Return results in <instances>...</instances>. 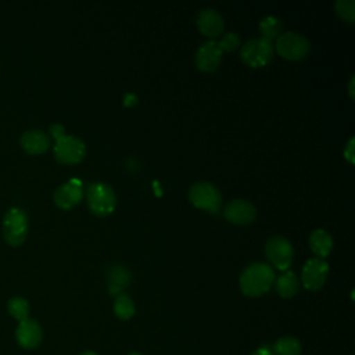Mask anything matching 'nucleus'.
Here are the masks:
<instances>
[{
  "label": "nucleus",
  "instance_id": "nucleus-1",
  "mask_svg": "<svg viewBox=\"0 0 355 355\" xmlns=\"http://www.w3.org/2000/svg\"><path fill=\"white\" fill-rule=\"evenodd\" d=\"M275 270L265 262L248 265L240 276V290L247 297H259L269 291L275 282Z\"/></svg>",
  "mask_w": 355,
  "mask_h": 355
},
{
  "label": "nucleus",
  "instance_id": "nucleus-2",
  "mask_svg": "<svg viewBox=\"0 0 355 355\" xmlns=\"http://www.w3.org/2000/svg\"><path fill=\"white\" fill-rule=\"evenodd\" d=\"M86 201L89 209L97 216H107L116 207V197L112 187L104 182H92L86 187Z\"/></svg>",
  "mask_w": 355,
  "mask_h": 355
},
{
  "label": "nucleus",
  "instance_id": "nucleus-3",
  "mask_svg": "<svg viewBox=\"0 0 355 355\" xmlns=\"http://www.w3.org/2000/svg\"><path fill=\"white\" fill-rule=\"evenodd\" d=\"M190 202L207 212L218 214L222 207V193L211 182H196L189 189Z\"/></svg>",
  "mask_w": 355,
  "mask_h": 355
},
{
  "label": "nucleus",
  "instance_id": "nucleus-4",
  "mask_svg": "<svg viewBox=\"0 0 355 355\" xmlns=\"http://www.w3.org/2000/svg\"><path fill=\"white\" fill-rule=\"evenodd\" d=\"M273 44L262 37L247 40L241 50L240 58L250 68H262L266 67L273 58Z\"/></svg>",
  "mask_w": 355,
  "mask_h": 355
},
{
  "label": "nucleus",
  "instance_id": "nucleus-5",
  "mask_svg": "<svg viewBox=\"0 0 355 355\" xmlns=\"http://www.w3.org/2000/svg\"><path fill=\"white\" fill-rule=\"evenodd\" d=\"M273 49L286 60L300 61L308 55L311 44L304 35L297 32H286L276 39Z\"/></svg>",
  "mask_w": 355,
  "mask_h": 355
},
{
  "label": "nucleus",
  "instance_id": "nucleus-6",
  "mask_svg": "<svg viewBox=\"0 0 355 355\" xmlns=\"http://www.w3.org/2000/svg\"><path fill=\"white\" fill-rule=\"evenodd\" d=\"M28 234V216L21 208H10L3 218V237L10 245H19Z\"/></svg>",
  "mask_w": 355,
  "mask_h": 355
},
{
  "label": "nucleus",
  "instance_id": "nucleus-7",
  "mask_svg": "<svg viewBox=\"0 0 355 355\" xmlns=\"http://www.w3.org/2000/svg\"><path fill=\"white\" fill-rule=\"evenodd\" d=\"M54 155L61 164H78L86 155V146L79 137L62 133L55 137Z\"/></svg>",
  "mask_w": 355,
  "mask_h": 355
},
{
  "label": "nucleus",
  "instance_id": "nucleus-8",
  "mask_svg": "<svg viewBox=\"0 0 355 355\" xmlns=\"http://www.w3.org/2000/svg\"><path fill=\"white\" fill-rule=\"evenodd\" d=\"M265 255L275 268L286 272L293 262L294 250L287 239L282 236H272L265 244Z\"/></svg>",
  "mask_w": 355,
  "mask_h": 355
},
{
  "label": "nucleus",
  "instance_id": "nucleus-9",
  "mask_svg": "<svg viewBox=\"0 0 355 355\" xmlns=\"http://www.w3.org/2000/svg\"><path fill=\"white\" fill-rule=\"evenodd\" d=\"M329 275V263L322 258L308 259L301 272V283L309 291L320 290Z\"/></svg>",
  "mask_w": 355,
  "mask_h": 355
},
{
  "label": "nucleus",
  "instance_id": "nucleus-10",
  "mask_svg": "<svg viewBox=\"0 0 355 355\" xmlns=\"http://www.w3.org/2000/svg\"><path fill=\"white\" fill-rule=\"evenodd\" d=\"M223 215L226 220L230 222L232 225L244 226V225H250L255 219L257 209L252 202L243 198H236L226 204L223 209Z\"/></svg>",
  "mask_w": 355,
  "mask_h": 355
},
{
  "label": "nucleus",
  "instance_id": "nucleus-11",
  "mask_svg": "<svg viewBox=\"0 0 355 355\" xmlns=\"http://www.w3.org/2000/svg\"><path fill=\"white\" fill-rule=\"evenodd\" d=\"M83 198V186L78 179H71L61 184L54 193V202L61 209H71Z\"/></svg>",
  "mask_w": 355,
  "mask_h": 355
},
{
  "label": "nucleus",
  "instance_id": "nucleus-12",
  "mask_svg": "<svg viewBox=\"0 0 355 355\" xmlns=\"http://www.w3.org/2000/svg\"><path fill=\"white\" fill-rule=\"evenodd\" d=\"M222 50L214 40L202 43L196 53V65L200 71L214 72L219 68L222 61Z\"/></svg>",
  "mask_w": 355,
  "mask_h": 355
},
{
  "label": "nucleus",
  "instance_id": "nucleus-13",
  "mask_svg": "<svg viewBox=\"0 0 355 355\" xmlns=\"http://www.w3.org/2000/svg\"><path fill=\"white\" fill-rule=\"evenodd\" d=\"M42 337H43V333H42L40 324L31 318L19 322L15 330L17 343L25 349L36 348L40 344Z\"/></svg>",
  "mask_w": 355,
  "mask_h": 355
},
{
  "label": "nucleus",
  "instance_id": "nucleus-14",
  "mask_svg": "<svg viewBox=\"0 0 355 355\" xmlns=\"http://www.w3.org/2000/svg\"><path fill=\"white\" fill-rule=\"evenodd\" d=\"M197 28L208 37H218L222 35L225 24L222 15L214 8H204L197 15Z\"/></svg>",
  "mask_w": 355,
  "mask_h": 355
},
{
  "label": "nucleus",
  "instance_id": "nucleus-15",
  "mask_svg": "<svg viewBox=\"0 0 355 355\" xmlns=\"http://www.w3.org/2000/svg\"><path fill=\"white\" fill-rule=\"evenodd\" d=\"M21 146L28 154H43L50 147V136L40 129H31L22 133Z\"/></svg>",
  "mask_w": 355,
  "mask_h": 355
},
{
  "label": "nucleus",
  "instance_id": "nucleus-16",
  "mask_svg": "<svg viewBox=\"0 0 355 355\" xmlns=\"http://www.w3.org/2000/svg\"><path fill=\"white\" fill-rule=\"evenodd\" d=\"M107 282H108V293L110 295H119L122 294L123 288L130 282L129 270L122 265H114L107 272Z\"/></svg>",
  "mask_w": 355,
  "mask_h": 355
},
{
  "label": "nucleus",
  "instance_id": "nucleus-17",
  "mask_svg": "<svg viewBox=\"0 0 355 355\" xmlns=\"http://www.w3.org/2000/svg\"><path fill=\"white\" fill-rule=\"evenodd\" d=\"M309 247H311L312 252L316 255V258L324 259L333 248V237L330 236V233L327 230L316 229L311 233Z\"/></svg>",
  "mask_w": 355,
  "mask_h": 355
},
{
  "label": "nucleus",
  "instance_id": "nucleus-18",
  "mask_svg": "<svg viewBox=\"0 0 355 355\" xmlns=\"http://www.w3.org/2000/svg\"><path fill=\"white\" fill-rule=\"evenodd\" d=\"M275 286H276V291L280 297L291 298L300 290V280H298V276L293 270H286L276 279Z\"/></svg>",
  "mask_w": 355,
  "mask_h": 355
},
{
  "label": "nucleus",
  "instance_id": "nucleus-19",
  "mask_svg": "<svg viewBox=\"0 0 355 355\" xmlns=\"http://www.w3.org/2000/svg\"><path fill=\"white\" fill-rule=\"evenodd\" d=\"M273 355H300L301 354V343L291 336H286L279 338L272 347Z\"/></svg>",
  "mask_w": 355,
  "mask_h": 355
},
{
  "label": "nucleus",
  "instance_id": "nucleus-20",
  "mask_svg": "<svg viewBox=\"0 0 355 355\" xmlns=\"http://www.w3.org/2000/svg\"><path fill=\"white\" fill-rule=\"evenodd\" d=\"M259 32H261L262 39L272 43L273 39H277L282 35L280 19L273 15H268V17L262 18V21L259 22Z\"/></svg>",
  "mask_w": 355,
  "mask_h": 355
},
{
  "label": "nucleus",
  "instance_id": "nucleus-21",
  "mask_svg": "<svg viewBox=\"0 0 355 355\" xmlns=\"http://www.w3.org/2000/svg\"><path fill=\"white\" fill-rule=\"evenodd\" d=\"M135 304L132 301V298L126 294H119L116 298H115V302H114V312L116 315L118 319L121 320H128L130 319L133 315H135Z\"/></svg>",
  "mask_w": 355,
  "mask_h": 355
},
{
  "label": "nucleus",
  "instance_id": "nucleus-22",
  "mask_svg": "<svg viewBox=\"0 0 355 355\" xmlns=\"http://www.w3.org/2000/svg\"><path fill=\"white\" fill-rule=\"evenodd\" d=\"M7 309H8V313H10L14 319H17V320H19V322H22V320H25V319L29 318V304H28V301H26L25 298H22V297H14V298H11V300L8 301Z\"/></svg>",
  "mask_w": 355,
  "mask_h": 355
},
{
  "label": "nucleus",
  "instance_id": "nucleus-23",
  "mask_svg": "<svg viewBox=\"0 0 355 355\" xmlns=\"http://www.w3.org/2000/svg\"><path fill=\"white\" fill-rule=\"evenodd\" d=\"M334 10L341 19L347 21L348 24L354 22V18H355V1L354 0H338L334 4Z\"/></svg>",
  "mask_w": 355,
  "mask_h": 355
},
{
  "label": "nucleus",
  "instance_id": "nucleus-24",
  "mask_svg": "<svg viewBox=\"0 0 355 355\" xmlns=\"http://www.w3.org/2000/svg\"><path fill=\"white\" fill-rule=\"evenodd\" d=\"M240 43H241V39L236 32H227L226 35H223L222 40L218 44H219L222 51L223 50L225 51H233L240 46Z\"/></svg>",
  "mask_w": 355,
  "mask_h": 355
},
{
  "label": "nucleus",
  "instance_id": "nucleus-25",
  "mask_svg": "<svg viewBox=\"0 0 355 355\" xmlns=\"http://www.w3.org/2000/svg\"><path fill=\"white\" fill-rule=\"evenodd\" d=\"M354 141H355V139L351 137L349 141L347 143L345 148H344V158H345L349 164H354V161H355V158H354Z\"/></svg>",
  "mask_w": 355,
  "mask_h": 355
},
{
  "label": "nucleus",
  "instance_id": "nucleus-26",
  "mask_svg": "<svg viewBox=\"0 0 355 355\" xmlns=\"http://www.w3.org/2000/svg\"><path fill=\"white\" fill-rule=\"evenodd\" d=\"M136 101H137V97H136V94H133V93H128V94L123 97V104L128 105V107L136 104Z\"/></svg>",
  "mask_w": 355,
  "mask_h": 355
},
{
  "label": "nucleus",
  "instance_id": "nucleus-27",
  "mask_svg": "<svg viewBox=\"0 0 355 355\" xmlns=\"http://www.w3.org/2000/svg\"><path fill=\"white\" fill-rule=\"evenodd\" d=\"M251 355H273V354H272V349L269 345H263V347L258 348L255 352H252Z\"/></svg>",
  "mask_w": 355,
  "mask_h": 355
},
{
  "label": "nucleus",
  "instance_id": "nucleus-28",
  "mask_svg": "<svg viewBox=\"0 0 355 355\" xmlns=\"http://www.w3.org/2000/svg\"><path fill=\"white\" fill-rule=\"evenodd\" d=\"M352 85H354V78H351L349 86H348V87H349L348 90H349V97H351V98H354V89H352Z\"/></svg>",
  "mask_w": 355,
  "mask_h": 355
},
{
  "label": "nucleus",
  "instance_id": "nucleus-29",
  "mask_svg": "<svg viewBox=\"0 0 355 355\" xmlns=\"http://www.w3.org/2000/svg\"><path fill=\"white\" fill-rule=\"evenodd\" d=\"M79 355H97V354L93 352V351H83V352H80Z\"/></svg>",
  "mask_w": 355,
  "mask_h": 355
},
{
  "label": "nucleus",
  "instance_id": "nucleus-30",
  "mask_svg": "<svg viewBox=\"0 0 355 355\" xmlns=\"http://www.w3.org/2000/svg\"><path fill=\"white\" fill-rule=\"evenodd\" d=\"M129 355H141V354H139V352H132V354H129Z\"/></svg>",
  "mask_w": 355,
  "mask_h": 355
}]
</instances>
